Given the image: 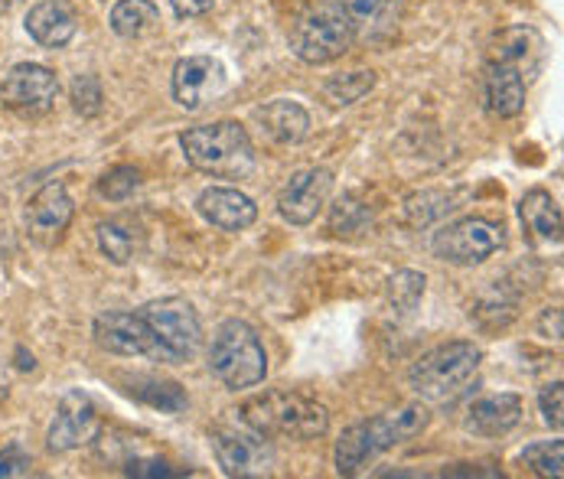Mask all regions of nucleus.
Returning a JSON list of instances; mask_svg holds the SVG:
<instances>
[{
    "label": "nucleus",
    "mask_w": 564,
    "mask_h": 479,
    "mask_svg": "<svg viewBox=\"0 0 564 479\" xmlns=\"http://www.w3.org/2000/svg\"><path fill=\"white\" fill-rule=\"evenodd\" d=\"M7 399V375H3V369H0V401Z\"/></svg>",
    "instance_id": "40"
},
{
    "label": "nucleus",
    "mask_w": 564,
    "mask_h": 479,
    "mask_svg": "<svg viewBox=\"0 0 564 479\" xmlns=\"http://www.w3.org/2000/svg\"><path fill=\"white\" fill-rule=\"evenodd\" d=\"M484 91L486 105L496 118H516L525 108V91H529V79L506 63L486 59L484 69Z\"/></svg>",
    "instance_id": "21"
},
{
    "label": "nucleus",
    "mask_w": 564,
    "mask_h": 479,
    "mask_svg": "<svg viewBox=\"0 0 564 479\" xmlns=\"http://www.w3.org/2000/svg\"><path fill=\"white\" fill-rule=\"evenodd\" d=\"M369 226H372V209L359 196L346 193V196H339L333 203V209H329V232L336 239H359V236L369 232Z\"/></svg>",
    "instance_id": "25"
},
{
    "label": "nucleus",
    "mask_w": 564,
    "mask_h": 479,
    "mask_svg": "<svg viewBox=\"0 0 564 479\" xmlns=\"http://www.w3.org/2000/svg\"><path fill=\"white\" fill-rule=\"evenodd\" d=\"M209 372L226 389H254L268 375V352L261 336L245 319H226L209 342Z\"/></svg>",
    "instance_id": "4"
},
{
    "label": "nucleus",
    "mask_w": 564,
    "mask_h": 479,
    "mask_svg": "<svg viewBox=\"0 0 564 479\" xmlns=\"http://www.w3.org/2000/svg\"><path fill=\"white\" fill-rule=\"evenodd\" d=\"M30 467H33V460L20 444H10L7 450H0V479L30 477Z\"/></svg>",
    "instance_id": "35"
},
{
    "label": "nucleus",
    "mask_w": 564,
    "mask_h": 479,
    "mask_svg": "<svg viewBox=\"0 0 564 479\" xmlns=\"http://www.w3.org/2000/svg\"><path fill=\"white\" fill-rule=\"evenodd\" d=\"M13 7V0H0V13H7Z\"/></svg>",
    "instance_id": "41"
},
{
    "label": "nucleus",
    "mask_w": 564,
    "mask_h": 479,
    "mask_svg": "<svg viewBox=\"0 0 564 479\" xmlns=\"http://www.w3.org/2000/svg\"><path fill=\"white\" fill-rule=\"evenodd\" d=\"M424 297V274L417 271H395L389 277V307L399 317H411Z\"/></svg>",
    "instance_id": "29"
},
{
    "label": "nucleus",
    "mask_w": 564,
    "mask_h": 479,
    "mask_svg": "<svg viewBox=\"0 0 564 479\" xmlns=\"http://www.w3.org/2000/svg\"><path fill=\"white\" fill-rule=\"evenodd\" d=\"M236 417L268 440H314L329 427L326 407L294 392L254 395L236 411Z\"/></svg>",
    "instance_id": "2"
},
{
    "label": "nucleus",
    "mask_w": 564,
    "mask_h": 479,
    "mask_svg": "<svg viewBox=\"0 0 564 479\" xmlns=\"http://www.w3.org/2000/svg\"><path fill=\"white\" fill-rule=\"evenodd\" d=\"M59 95V79L53 69L40 66V63H20L13 66L3 81H0V101L3 108L23 115V118H36L46 115L53 108Z\"/></svg>",
    "instance_id": "10"
},
{
    "label": "nucleus",
    "mask_w": 564,
    "mask_h": 479,
    "mask_svg": "<svg viewBox=\"0 0 564 479\" xmlns=\"http://www.w3.org/2000/svg\"><path fill=\"white\" fill-rule=\"evenodd\" d=\"M98 431H101V417H98L95 401L82 389H73L59 399V407H56L50 434H46V447L53 454H69V450L91 444L98 437Z\"/></svg>",
    "instance_id": "12"
},
{
    "label": "nucleus",
    "mask_w": 564,
    "mask_h": 479,
    "mask_svg": "<svg viewBox=\"0 0 564 479\" xmlns=\"http://www.w3.org/2000/svg\"><path fill=\"white\" fill-rule=\"evenodd\" d=\"M333 193V173L326 166L301 170L288 179V186L278 196V213L291 226H311L329 203Z\"/></svg>",
    "instance_id": "14"
},
{
    "label": "nucleus",
    "mask_w": 564,
    "mask_h": 479,
    "mask_svg": "<svg viewBox=\"0 0 564 479\" xmlns=\"http://www.w3.org/2000/svg\"><path fill=\"white\" fill-rule=\"evenodd\" d=\"M98 248L111 264H128L134 258V236L121 222H101L98 226Z\"/></svg>",
    "instance_id": "32"
},
{
    "label": "nucleus",
    "mask_w": 564,
    "mask_h": 479,
    "mask_svg": "<svg viewBox=\"0 0 564 479\" xmlns=\"http://www.w3.org/2000/svg\"><path fill=\"white\" fill-rule=\"evenodd\" d=\"M131 395L151 407H158L163 414H176L186 407V392L183 385L170 382V379H154V375H134L131 379Z\"/></svg>",
    "instance_id": "26"
},
{
    "label": "nucleus",
    "mask_w": 564,
    "mask_h": 479,
    "mask_svg": "<svg viewBox=\"0 0 564 479\" xmlns=\"http://www.w3.org/2000/svg\"><path fill=\"white\" fill-rule=\"evenodd\" d=\"M484 352L477 342L470 339H451L434 346L431 352H424L411 372H408V385L417 399L424 401H447L454 399L480 369Z\"/></svg>",
    "instance_id": "5"
},
{
    "label": "nucleus",
    "mask_w": 564,
    "mask_h": 479,
    "mask_svg": "<svg viewBox=\"0 0 564 479\" xmlns=\"http://www.w3.org/2000/svg\"><path fill=\"white\" fill-rule=\"evenodd\" d=\"M376 88V73L372 69H359V73H346V76H333L323 85V98L333 108H346L352 101H359L362 95H369Z\"/></svg>",
    "instance_id": "28"
},
{
    "label": "nucleus",
    "mask_w": 564,
    "mask_h": 479,
    "mask_svg": "<svg viewBox=\"0 0 564 479\" xmlns=\"http://www.w3.org/2000/svg\"><path fill=\"white\" fill-rule=\"evenodd\" d=\"M173 101L186 111H199L206 101L226 91V66L216 56H186L173 66Z\"/></svg>",
    "instance_id": "13"
},
{
    "label": "nucleus",
    "mask_w": 564,
    "mask_h": 479,
    "mask_svg": "<svg viewBox=\"0 0 564 479\" xmlns=\"http://www.w3.org/2000/svg\"><path fill=\"white\" fill-rule=\"evenodd\" d=\"M431 248L447 264L474 268L506 248V229L502 222L486 219V216H464L457 222L441 226L431 239Z\"/></svg>",
    "instance_id": "7"
},
{
    "label": "nucleus",
    "mask_w": 564,
    "mask_h": 479,
    "mask_svg": "<svg viewBox=\"0 0 564 479\" xmlns=\"http://www.w3.org/2000/svg\"><path fill=\"white\" fill-rule=\"evenodd\" d=\"M254 121L261 124L264 138H271L281 148L301 144L311 134V115H307V108L297 105V101H291V98H274V101L261 105L254 111Z\"/></svg>",
    "instance_id": "22"
},
{
    "label": "nucleus",
    "mask_w": 564,
    "mask_h": 479,
    "mask_svg": "<svg viewBox=\"0 0 564 479\" xmlns=\"http://www.w3.org/2000/svg\"><path fill=\"white\" fill-rule=\"evenodd\" d=\"M73 108L79 111L82 118H95L105 105V95H101V81L95 76H76L73 81Z\"/></svg>",
    "instance_id": "33"
},
{
    "label": "nucleus",
    "mask_w": 564,
    "mask_h": 479,
    "mask_svg": "<svg viewBox=\"0 0 564 479\" xmlns=\"http://www.w3.org/2000/svg\"><path fill=\"white\" fill-rule=\"evenodd\" d=\"M17 359H20V362H17L20 369H33V366H36V362H33V356H26L23 349H17Z\"/></svg>",
    "instance_id": "39"
},
{
    "label": "nucleus",
    "mask_w": 564,
    "mask_h": 479,
    "mask_svg": "<svg viewBox=\"0 0 564 479\" xmlns=\"http://www.w3.org/2000/svg\"><path fill=\"white\" fill-rule=\"evenodd\" d=\"M124 473L128 477H180V470H173L170 464H163V460H131L128 467H124Z\"/></svg>",
    "instance_id": "36"
},
{
    "label": "nucleus",
    "mask_w": 564,
    "mask_h": 479,
    "mask_svg": "<svg viewBox=\"0 0 564 479\" xmlns=\"http://www.w3.org/2000/svg\"><path fill=\"white\" fill-rule=\"evenodd\" d=\"M519 222L535 251H562V206L549 189H529L519 203Z\"/></svg>",
    "instance_id": "17"
},
{
    "label": "nucleus",
    "mask_w": 564,
    "mask_h": 479,
    "mask_svg": "<svg viewBox=\"0 0 564 479\" xmlns=\"http://www.w3.org/2000/svg\"><path fill=\"white\" fill-rule=\"evenodd\" d=\"M219 467L229 477H264L274 467V447L268 437L254 434L242 421L219 424L209 431Z\"/></svg>",
    "instance_id": "9"
},
{
    "label": "nucleus",
    "mask_w": 564,
    "mask_h": 479,
    "mask_svg": "<svg viewBox=\"0 0 564 479\" xmlns=\"http://www.w3.org/2000/svg\"><path fill=\"white\" fill-rule=\"evenodd\" d=\"M539 407H542V417L552 431H562L564 427V385L555 382V385H545L539 392Z\"/></svg>",
    "instance_id": "34"
},
{
    "label": "nucleus",
    "mask_w": 564,
    "mask_h": 479,
    "mask_svg": "<svg viewBox=\"0 0 564 479\" xmlns=\"http://www.w3.org/2000/svg\"><path fill=\"white\" fill-rule=\"evenodd\" d=\"M349 23H352V43L382 50L395 40L402 23V0H339Z\"/></svg>",
    "instance_id": "16"
},
{
    "label": "nucleus",
    "mask_w": 564,
    "mask_h": 479,
    "mask_svg": "<svg viewBox=\"0 0 564 479\" xmlns=\"http://www.w3.org/2000/svg\"><path fill=\"white\" fill-rule=\"evenodd\" d=\"M522 464L545 479H562L564 473V444L562 440H539L522 450Z\"/></svg>",
    "instance_id": "30"
},
{
    "label": "nucleus",
    "mask_w": 564,
    "mask_h": 479,
    "mask_svg": "<svg viewBox=\"0 0 564 479\" xmlns=\"http://www.w3.org/2000/svg\"><path fill=\"white\" fill-rule=\"evenodd\" d=\"M352 46V23L339 0L307 7L291 30V53L307 66H326L346 56Z\"/></svg>",
    "instance_id": "6"
},
{
    "label": "nucleus",
    "mask_w": 564,
    "mask_h": 479,
    "mask_svg": "<svg viewBox=\"0 0 564 479\" xmlns=\"http://www.w3.org/2000/svg\"><path fill=\"white\" fill-rule=\"evenodd\" d=\"M23 26H26L30 40L40 43L43 50H59L76 36L79 17L66 0H40V3L30 7Z\"/></svg>",
    "instance_id": "19"
},
{
    "label": "nucleus",
    "mask_w": 564,
    "mask_h": 479,
    "mask_svg": "<svg viewBox=\"0 0 564 479\" xmlns=\"http://www.w3.org/2000/svg\"><path fill=\"white\" fill-rule=\"evenodd\" d=\"M522 421V399L512 392L477 399L464 414V431L474 437H502Z\"/></svg>",
    "instance_id": "20"
},
{
    "label": "nucleus",
    "mask_w": 564,
    "mask_h": 479,
    "mask_svg": "<svg viewBox=\"0 0 564 479\" xmlns=\"http://www.w3.org/2000/svg\"><path fill=\"white\" fill-rule=\"evenodd\" d=\"M95 342L111 356H128V359L148 356V359L163 362L154 329L141 314H131V311H105L95 319Z\"/></svg>",
    "instance_id": "11"
},
{
    "label": "nucleus",
    "mask_w": 564,
    "mask_h": 479,
    "mask_svg": "<svg viewBox=\"0 0 564 479\" xmlns=\"http://www.w3.org/2000/svg\"><path fill=\"white\" fill-rule=\"evenodd\" d=\"M141 317L161 342L163 362H189L203 346V323L186 297H161L141 307Z\"/></svg>",
    "instance_id": "8"
},
{
    "label": "nucleus",
    "mask_w": 564,
    "mask_h": 479,
    "mask_svg": "<svg viewBox=\"0 0 564 479\" xmlns=\"http://www.w3.org/2000/svg\"><path fill=\"white\" fill-rule=\"evenodd\" d=\"M454 209H457V193H447V189H421V193L404 199V216L417 229L444 219Z\"/></svg>",
    "instance_id": "27"
},
{
    "label": "nucleus",
    "mask_w": 564,
    "mask_h": 479,
    "mask_svg": "<svg viewBox=\"0 0 564 479\" xmlns=\"http://www.w3.org/2000/svg\"><path fill=\"white\" fill-rule=\"evenodd\" d=\"M170 3H173L176 17H203V13L213 10L216 0H170Z\"/></svg>",
    "instance_id": "37"
},
{
    "label": "nucleus",
    "mask_w": 564,
    "mask_h": 479,
    "mask_svg": "<svg viewBox=\"0 0 564 479\" xmlns=\"http://www.w3.org/2000/svg\"><path fill=\"white\" fill-rule=\"evenodd\" d=\"M542 56H545V43L535 30L529 26H512V30H502L492 46H489V56L486 59H496V63H506V66H516L525 79H532L542 66Z\"/></svg>",
    "instance_id": "23"
},
{
    "label": "nucleus",
    "mask_w": 564,
    "mask_h": 479,
    "mask_svg": "<svg viewBox=\"0 0 564 479\" xmlns=\"http://www.w3.org/2000/svg\"><path fill=\"white\" fill-rule=\"evenodd\" d=\"M76 216L73 196L66 189V183H46L30 203H26V232L30 239L40 244H56L69 232Z\"/></svg>",
    "instance_id": "15"
},
{
    "label": "nucleus",
    "mask_w": 564,
    "mask_h": 479,
    "mask_svg": "<svg viewBox=\"0 0 564 479\" xmlns=\"http://www.w3.org/2000/svg\"><path fill=\"white\" fill-rule=\"evenodd\" d=\"M427 421H431V411L424 404H402L395 411H382L376 417L349 424L336 440V454H333L336 473L339 477H356L379 454L417 437L427 427Z\"/></svg>",
    "instance_id": "1"
},
{
    "label": "nucleus",
    "mask_w": 564,
    "mask_h": 479,
    "mask_svg": "<svg viewBox=\"0 0 564 479\" xmlns=\"http://www.w3.org/2000/svg\"><path fill=\"white\" fill-rule=\"evenodd\" d=\"M196 209L209 226H216L223 232H242L248 226H254V219H258L254 199L245 196L242 189H232V186L203 189L199 199H196Z\"/></svg>",
    "instance_id": "18"
},
{
    "label": "nucleus",
    "mask_w": 564,
    "mask_h": 479,
    "mask_svg": "<svg viewBox=\"0 0 564 479\" xmlns=\"http://www.w3.org/2000/svg\"><path fill=\"white\" fill-rule=\"evenodd\" d=\"M542 333H552V339H562V307H549L542 317Z\"/></svg>",
    "instance_id": "38"
},
{
    "label": "nucleus",
    "mask_w": 564,
    "mask_h": 479,
    "mask_svg": "<svg viewBox=\"0 0 564 479\" xmlns=\"http://www.w3.org/2000/svg\"><path fill=\"white\" fill-rule=\"evenodd\" d=\"M108 23L121 40H144L161 30V10L154 0H118Z\"/></svg>",
    "instance_id": "24"
},
{
    "label": "nucleus",
    "mask_w": 564,
    "mask_h": 479,
    "mask_svg": "<svg viewBox=\"0 0 564 479\" xmlns=\"http://www.w3.org/2000/svg\"><path fill=\"white\" fill-rule=\"evenodd\" d=\"M138 186H141V170H138V166H128V163H118V166H111L108 173H101V179H98V196L108 199V203H121V199H128Z\"/></svg>",
    "instance_id": "31"
},
{
    "label": "nucleus",
    "mask_w": 564,
    "mask_h": 479,
    "mask_svg": "<svg viewBox=\"0 0 564 479\" xmlns=\"http://www.w3.org/2000/svg\"><path fill=\"white\" fill-rule=\"evenodd\" d=\"M180 151L193 170L219 179H242L254 166V144L239 121L186 128L180 134Z\"/></svg>",
    "instance_id": "3"
}]
</instances>
